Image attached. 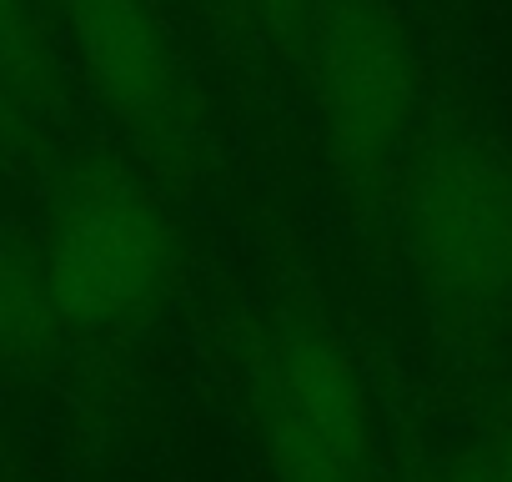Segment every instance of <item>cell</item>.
Here are the masks:
<instances>
[{
    "label": "cell",
    "mask_w": 512,
    "mask_h": 482,
    "mask_svg": "<svg viewBox=\"0 0 512 482\" xmlns=\"http://www.w3.org/2000/svg\"><path fill=\"white\" fill-rule=\"evenodd\" d=\"M36 257L71 337L121 342L176 297L186 247L166 196L126 161H71L51 181Z\"/></svg>",
    "instance_id": "cell-1"
},
{
    "label": "cell",
    "mask_w": 512,
    "mask_h": 482,
    "mask_svg": "<svg viewBox=\"0 0 512 482\" xmlns=\"http://www.w3.org/2000/svg\"><path fill=\"white\" fill-rule=\"evenodd\" d=\"M246 417L272 482H382L362 367L312 302H272L251 322Z\"/></svg>",
    "instance_id": "cell-2"
},
{
    "label": "cell",
    "mask_w": 512,
    "mask_h": 482,
    "mask_svg": "<svg viewBox=\"0 0 512 482\" xmlns=\"http://www.w3.org/2000/svg\"><path fill=\"white\" fill-rule=\"evenodd\" d=\"M337 186L377 201L417 126V66L392 0H307L302 46Z\"/></svg>",
    "instance_id": "cell-3"
},
{
    "label": "cell",
    "mask_w": 512,
    "mask_h": 482,
    "mask_svg": "<svg viewBox=\"0 0 512 482\" xmlns=\"http://www.w3.org/2000/svg\"><path fill=\"white\" fill-rule=\"evenodd\" d=\"M412 257L457 322L512 312V156L477 126L432 136L407 191Z\"/></svg>",
    "instance_id": "cell-4"
},
{
    "label": "cell",
    "mask_w": 512,
    "mask_h": 482,
    "mask_svg": "<svg viewBox=\"0 0 512 482\" xmlns=\"http://www.w3.org/2000/svg\"><path fill=\"white\" fill-rule=\"evenodd\" d=\"M91 96L161 176L201 161V96L151 0H61Z\"/></svg>",
    "instance_id": "cell-5"
},
{
    "label": "cell",
    "mask_w": 512,
    "mask_h": 482,
    "mask_svg": "<svg viewBox=\"0 0 512 482\" xmlns=\"http://www.w3.org/2000/svg\"><path fill=\"white\" fill-rule=\"evenodd\" d=\"M71 332L51 302L36 247L0 226V367L6 372H46L66 352Z\"/></svg>",
    "instance_id": "cell-6"
},
{
    "label": "cell",
    "mask_w": 512,
    "mask_h": 482,
    "mask_svg": "<svg viewBox=\"0 0 512 482\" xmlns=\"http://www.w3.org/2000/svg\"><path fill=\"white\" fill-rule=\"evenodd\" d=\"M0 66H6L36 101L61 111V91H56V66L36 36V21L26 11V0H0Z\"/></svg>",
    "instance_id": "cell-7"
},
{
    "label": "cell",
    "mask_w": 512,
    "mask_h": 482,
    "mask_svg": "<svg viewBox=\"0 0 512 482\" xmlns=\"http://www.w3.org/2000/svg\"><path fill=\"white\" fill-rule=\"evenodd\" d=\"M241 16L262 31L267 41H277L282 51L297 56L302 46V26H307V0H236Z\"/></svg>",
    "instance_id": "cell-8"
},
{
    "label": "cell",
    "mask_w": 512,
    "mask_h": 482,
    "mask_svg": "<svg viewBox=\"0 0 512 482\" xmlns=\"http://www.w3.org/2000/svg\"><path fill=\"white\" fill-rule=\"evenodd\" d=\"M482 467L492 472V482H512V407H502V412H497V422H492V442H487Z\"/></svg>",
    "instance_id": "cell-9"
},
{
    "label": "cell",
    "mask_w": 512,
    "mask_h": 482,
    "mask_svg": "<svg viewBox=\"0 0 512 482\" xmlns=\"http://www.w3.org/2000/svg\"><path fill=\"white\" fill-rule=\"evenodd\" d=\"M447 482H492V472H487L482 462H462V467H457Z\"/></svg>",
    "instance_id": "cell-10"
}]
</instances>
